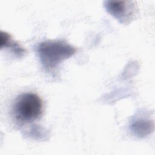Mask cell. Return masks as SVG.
Instances as JSON below:
<instances>
[{
    "label": "cell",
    "instance_id": "3957f363",
    "mask_svg": "<svg viewBox=\"0 0 155 155\" xmlns=\"http://www.w3.org/2000/svg\"><path fill=\"white\" fill-rule=\"evenodd\" d=\"M105 7L108 13L121 23L130 21L134 10V5L131 1H106Z\"/></svg>",
    "mask_w": 155,
    "mask_h": 155
},
{
    "label": "cell",
    "instance_id": "7a4b0ae2",
    "mask_svg": "<svg viewBox=\"0 0 155 155\" xmlns=\"http://www.w3.org/2000/svg\"><path fill=\"white\" fill-rule=\"evenodd\" d=\"M12 111L17 121L22 123L31 122L39 119L42 115L43 103L36 94L24 93L16 99Z\"/></svg>",
    "mask_w": 155,
    "mask_h": 155
},
{
    "label": "cell",
    "instance_id": "6da1fadb",
    "mask_svg": "<svg viewBox=\"0 0 155 155\" xmlns=\"http://www.w3.org/2000/svg\"><path fill=\"white\" fill-rule=\"evenodd\" d=\"M37 51L43 67L52 70L73 56L76 49L64 41L49 40L40 43Z\"/></svg>",
    "mask_w": 155,
    "mask_h": 155
}]
</instances>
